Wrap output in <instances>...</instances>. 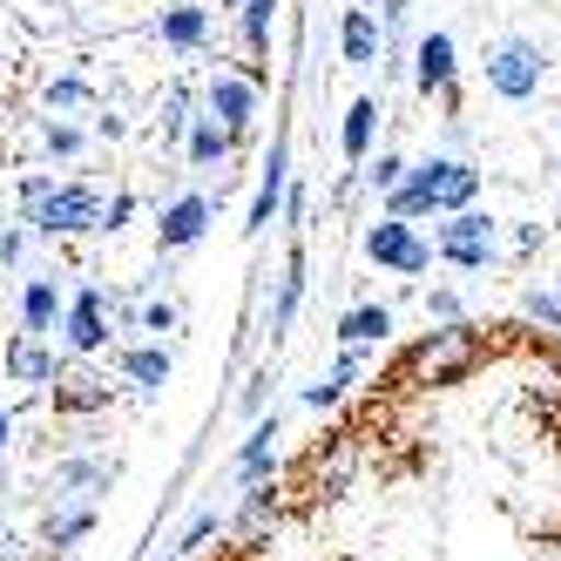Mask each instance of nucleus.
Listing matches in <instances>:
<instances>
[{
    "label": "nucleus",
    "instance_id": "1",
    "mask_svg": "<svg viewBox=\"0 0 561 561\" xmlns=\"http://www.w3.org/2000/svg\"><path fill=\"white\" fill-rule=\"evenodd\" d=\"M473 196H480V170L473 163H460V156H426V163L407 170V183H399V190H386V217L420 224V217L467 210Z\"/></svg>",
    "mask_w": 561,
    "mask_h": 561
},
{
    "label": "nucleus",
    "instance_id": "2",
    "mask_svg": "<svg viewBox=\"0 0 561 561\" xmlns=\"http://www.w3.org/2000/svg\"><path fill=\"white\" fill-rule=\"evenodd\" d=\"M480 358H488V339H480V325L454 318V325L426 332L407 358H399V379H407V386H460L467 373H480Z\"/></svg>",
    "mask_w": 561,
    "mask_h": 561
},
{
    "label": "nucleus",
    "instance_id": "3",
    "mask_svg": "<svg viewBox=\"0 0 561 561\" xmlns=\"http://www.w3.org/2000/svg\"><path fill=\"white\" fill-rule=\"evenodd\" d=\"M21 204H27V224L42 230V237H82V230H102V196L82 190V183L27 176V183H21Z\"/></svg>",
    "mask_w": 561,
    "mask_h": 561
},
{
    "label": "nucleus",
    "instance_id": "4",
    "mask_svg": "<svg viewBox=\"0 0 561 561\" xmlns=\"http://www.w3.org/2000/svg\"><path fill=\"white\" fill-rule=\"evenodd\" d=\"M433 257H447L454 271H488L494 257H501V224L488 217V210H447L439 217V230H433Z\"/></svg>",
    "mask_w": 561,
    "mask_h": 561
},
{
    "label": "nucleus",
    "instance_id": "5",
    "mask_svg": "<svg viewBox=\"0 0 561 561\" xmlns=\"http://www.w3.org/2000/svg\"><path fill=\"white\" fill-rule=\"evenodd\" d=\"M541 82H548V55H541L535 42L507 34V42L488 48V89H494L501 102H528V95H541Z\"/></svg>",
    "mask_w": 561,
    "mask_h": 561
},
{
    "label": "nucleus",
    "instance_id": "6",
    "mask_svg": "<svg viewBox=\"0 0 561 561\" xmlns=\"http://www.w3.org/2000/svg\"><path fill=\"white\" fill-rule=\"evenodd\" d=\"M366 257L379 264V271H399V277H420V271H433V244L407 224V217H379L373 230H366Z\"/></svg>",
    "mask_w": 561,
    "mask_h": 561
},
{
    "label": "nucleus",
    "instance_id": "7",
    "mask_svg": "<svg viewBox=\"0 0 561 561\" xmlns=\"http://www.w3.org/2000/svg\"><path fill=\"white\" fill-rule=\"evenodd\" d=\"M257 95H264V82L244 68V75H210V89H204V115H217V123L244 142V129L257 123Z\"/></svg>",
    "mask_w": 561,
    "mask_h": 561
},
{
    "label": "nucleus",
    "instance_id": "8",
    "mask_svg": "<svg viewBox=\"0 0 561 561\" xmlns=\"http://www.w3.org/2000/svg\"><path fill=\"white\" fill-rule=\"evenodd\" d=\"M454 82H460V55H454V34H420L413 42V89L420 95H439L454 108Z\"/></svg>",
    "mask_w": 561,
    "mask_h": 561
},
{
    "label": "nucleus",
    "instance_id": "9",
    "mask_svg": "<svg viewBox=\"0 0 561 561\" xmlns=\"http://www.w3.org/2000/svg\"><path fill=\"white\" fill-rule=\"evenodd\" d=\"M204 230H210V196L183 190L176 204L156 217V251H190V244H204Z\"/></svg>",
    "mask_w": 561,
    "mask_h": 561
},
{
    "label": "nucleus",
    "instance_id": "10",
    "mask_svg": "<svg viewBox=\"0 0 561 561\" xmlns=\"http://www.w3.org/2000/svg\"><path fill=\"white\" fill-rule=\"evenodd\" d=\"M61 339H68V352H102L108 345V298L102 291H75L68 298V311H61Z\"/></svg>",
    "mask_w": 561,
    "mask_h": 561
},
{
    "label": "nucleus",
    "instance_id": "11",
    "mask_svg": "<svg viewBox=\"0 0 561 561\" xmlns=\"http://www.w3.org/2000/svg\"><path fill=\"white\" fill-rule=\"evenodd\" d=\"M156 34H163V48H176V55H204L210 48V8H196V0H170V8L156 14Z\"/></svg>",
    "mask_w": 561,
    "mask_h": 561
},
{
    "label": "nucleus",
    "instance_id": "12",
    "mask_svg": "<svg viewBox=\"0 0 561 561\" xmlns=\"http://www.w3.org/2000/svg\"><path fill=\"white\" fill-rule=\"evenodd\" d=\"M8 379H21V386H55V379H61L55 345H48V339H34V332H21V339L8 345Z\"/></svg>",
    "mask_w": 561,
    "mask_h": 561
},
{
    "label": "nucleus",
    "instance_id": "13",
    "mask_svg": "<svg viewBox=\"0 0 561 561\" xmlns=\"http://www.w3.org/2000/svg\"><path fill=\"white\" fill-rule=\"evenodd\" d=\"M61 291H55V277H27V291H21V332L34 339H55L61 332Z\"/></svg>",
    "mask_w": 561,
    "mask_h": 561
},
{
    "label": "nucleus",
    "instance_id": "14",
    "mask_svg": "<svg viewBox=\"0 0 561 561\" xmlns=\"http://www.w3.org/2000/svg\"><path fill=\"white\" fill-rule=\"evenodd\" d=\"M339 48H345L352 68H373V61L386 55V27H379L366 8H345V21H339Z\"/></svg>",
    "mask_w": 561,
    "mask_h": 561
},
{
    "label": "nucleus",
    "instance_id": "15",
    "mask_svg": "<svg viewBox=\"0 0 561 561\" xmlns=\"http://www.w3.org/2000/svg\"><path fill=\"white\" fill-rule=\"evenodd\" d=\"M285 183H291V176H285V142H271V156H264V183H257L251 217H244V230H251V237H257L277 210H285Z\"/></svg>",
    "mask_w": 561,
    "mask_h": 561
},
{
    "label": "nucleus",
    "instance_id": "16",
    "mask_svg": "<svg viewBox=\"0 0 561 561\" xmlns=\"http://www.w3.org/2000/svg\"><path fill=\"white\" fill-rule=\"evenodd\" d=\"M271 27H277V0H244L237 8V42H244V55H251V75L264 82V55H271Z\"/></svg>",
    "mask_w": 561,
    "mask_h": 561
},
{
    "label": "nucleus",
    "instance_id": "17",
    "mask_svg": "<svg viewBox=\"0 0 561 561\" xmlns=\"http://www.w3.org/2000/svg\"><path fill=\"white\" fill-rule=\"evenodd\" d=\"M271 467H277V413L257 420L251 439L237 447V480H244V488H257V480H271Z\"/></svg>",
    "mask_w": 561,
    "mask_h": 561
},
{
    "label": "nucleus",
    "instance_id": "18",
    "mask_svg": "<svg viewBox=\"0 0 561 561\" xmlns=\"http://www.w3.org/2000/svg\"><path fill=\"white\" fill-rule=\"evenodd\" d=\"M115 366H123V379H129V386L163 392V386H170V373H176V358H170L163 345H129L123 358H115Z\"/></svg>",
    "mask_w": 561,
    "mask_h": 561
},
{
    "label": "nucleus",
    "instance_id": "19",
    "mask_svg": "<svg viewBox=\"0 0 561 561\" xmlns=\"http://www.w3.org/2000/svg\"><path fill=\"white\" fill-rule=\"evenodd\" d=\"M373 136H379V102H373V95H358V102L345 108V129H339L345 163H366V156H373Z\"/></svg>",
    "mask_w": 561,
    "mask_h": 561
},
{
    "label": "nucleus",
    "instance_id": "20",
    "mask_svg": "<svg viewBox=\"0 0 561 561\" xmlns=\"http://www.w3.org/2000/svg\"><path fill=\"white\" fill-rule=\"evenodd\" d=\"M183 149H190V163H196V170H217L224 156L237 149V136L217 123V115H190V142H183Z\"/></svg>",
    "mask_w": 561,
    "mask_h": 561
},
{
    "label": "nucleus",
    "instance_id": "21",
    "mask_svg": "<svg viewBox=\"0 0 561 561\" xmlns=\"http://www.w3.org/2000/svg\"><path fill=\"white\" fill-rule=\"evenodd\" d=\"M298 298H305V251H291V257H285V271H277V298H271V339H285V332H291Z\"/></svg>",
    "mask_w": 561,
    "mask_h": 561
},
{
    "label": "nucleus",
    "instance_id": "22",
    "mask_svg": "<svg viewBox=\"0 0 561 561\" xmlns=\"http://www.w3.org/2000/svg\"><path fill=\"white\" fill-rule=\"evenodd\" d=\"M102 407H108V379H95V373L55 379V413H102Z\"/></svg>",
    "mask_w": 561,
    "mask_h": 561
},
{
    "label": "nucleus",
    "instance_id": "23",
    "mask_svg": "<svg viewBox=\"0 0 561 561\" xmlns=\"http://www.w3.org/2000/svg\"><path fill=\"white\" fill-rule=\"evenodd\" d=\"M386 332H392V311L386 305H352L339 318V345H386Z\"/></svg>",
    "mask_w": 561,
    "mask_h": 561
},
{
    "label": "nucleus",
    "instance_id": "24",
    "mask_svg": "<svg viewBox=\"0 0 561 561\" xmlns=\"http://www.w3.org/2000/svg\"><path fill=\"white\" fill-rule=\"evenodd\" d=\"M95 528V507H68V514H48V548L55 554H68L75 541H82Z\"/></svg>",
    "mask_w": 561,
    "mask_h": 561
},
{
    "label": "nucleus",
    "instance_id": "25",
    "mask_svg": "<svg viewBox=\"0 0 561 561\" xmlns=\"http://www.w3.org/2000/svg\"><path fill=\"white\" fill-rule=\"evenodd\" d=\"M108 480H115V467H102V460H61L55 488H61V494H75V488H108Z\"/></svg>",
    "mask_w": 561,
    "mask_h": 561
},
{
    "label": "nucleus",
    "instance_id": "26",
    "mask_svg": "<svg viewBox=\"0 0 561 561\" xmlns=\"http://www.w3.org/2000/svg\"><path fill=\"white\" fill-rule=\"evenodd\" d=\"M407 170H413L407 156H392V149H386V156H379V163H373L366 176H373V190H399V183H407Z\"/></svg>",
    "mask_w": 561,
    "mask_h": 561
},
{
    "label": "nucleus",
    "instance_id": "27",
    "mask_svg": "<svg viewBox=\"0 0 561 561\" xmlns=\"http://www.w3.org/2000/svg\"><path fill=\"white\" fill-rule=\"evenodd\" d=\"M82 102H89V82H75V75L48 82V108H82Z\"/></svg>",
    "mask_w": 561,
    "mask_h": 561
},
{
    "label": "nucleus",
    "instance_id": "28",
    "mask_svg": "<svg viewBox=\"0 0 561 561\" xmlns=\"http://www.w3.org/2000/svg\"><path fill=\"white\" fill-rule=\"evenodd\" d=\"M520 311H528L535 325H561V298L554 291H528V298H520Z\"/></svg>",
    "mask_w": 561,
    "mask_h": 561
},
{
    "label": "nucleus",
    "instance_id": "29",
    "mask_svg": "<svg viewBox=\"0 0 561 561\" xmlns=\"http://www.w3.org/2000/svg\"><path fill=\"white\" fill-rule=\"evenodd\" d=\"M210 535H217V514H196V520H190V535H183V541H176V548H170V554H176V561H183V554H196V548H204V541H210Z\"/></svg>",
    "mask_w": 561,
    "mask_h": 561
},
{
    "label": "nucleus",
    "instance_id": "30",
    "mask_svg": "<svg viewBox=\"0 0 561 561\" xmlns=\"http://www.w3.org/2000/svg\"><path fill=\"white\" fill-rule=\"evenodd\" d=\"M48 156H75V149H82V129H75V123H48Z\"/></svg>",
    "mask_w": 561,
    "mask_h": 561
},
{
    "label": "nucleus",
    "instance_id": "31",
    "mask_svg": "<svg viewBox=\"0 0 561 561\" xmlns=\"http://www.w3.org/2000/svg\"><path fill=\"white\" fill-rule=\"evenodd\" d=\"M142 332H156V339L176 332V305H170V298H163V305H142Z\"/></svg>",
    "mask_w": 561,
    "mask_h": 561
},
{
    "label": "nucleus",
    "instance_id": "32",
    "mask_svg": "<svg viewBox=\"0 0 561 561\" xmlns=\"http://www.w3.org/2000/svg\"><path fill=\"white\" fill-rule=\"evenodd\" d=\"M339 399H345V386H339V379H318V386H305V407H311V413L339 407Z\"/></svg>",
    "mask_w": 561,
    "mask_h": 561
},
{
    "label": "nucleus",
    "instance_id": "33",
    "mask_svg": "<svg viewBox=\"0 0 561 561\" xmlns=\"http://www.w3.org/2000/svg\"><path fill=\"white\" fill-rule=\"evenodd\" d=\"M183 129H190V95L176 89V95H170V108H163V136H183Z\"/></svg>",
    "mask_w": 561,
    "mask_h": 561
},
{
    "label": "nucleus",
    "instance_id": "34",
    "mask_svg": "<svg viewBox=\"0 0 561 561\" xmlns=\"http://www.w3.org/2000/svg\"><path fill=\"white\" fill-rule=\"evenodd\" d=\"M136 217V196H108V204H102V230H123Z\"/></svg>",
    "mask_w": 561,
    "mask_h": 561
},
{
    "label": "nucleus",
    "instance_id": "35",
    "mask_svg": "<svg viewBox=\"0 0 561 561\" xmlns=\"http://www.w3.org/2000/svg\"><path fill=\"white\" fill-rule=\"evenodd\" d=\"M426 311L439 318V325H454V318H460V298H454V291H433V298H426Z\"/></svg>",
    "mask_w": 561,
    "mask_h": 561
},
{
    "label": "nucleus",
    "instance_id": "36",
    "mask_svg": "<svg viewBox=\"0 0 561 561\" xmlns=\"http://www.w3.org/2000/svg\"><path fill=\"white\" fill-rule=\"evenodd\" d=\"M8 433H14V420H8V407H0V447H8Z\"/></svg>",
    "mask_w": 561,
    "mask_h": 561
},
{
    "label": "nucleus",
    "instance_id": "37",
    "mask_svg": "<svg viewBox=\"0 0 561 561\" xmlns=\"http://www.w3.org/2000/svg\"><path fill=\"white\" fill-rule=\"evenodd\" d=\"M217 8H244V0H217Z\"/></svg>",
    "mask_w": 561,
    "mask_h": 561
},
{
    "label": "nucleus",
    "instance_id": "38",
    "mask_svg": "<svg viewBox=\"0 0 561 561\" xmlns=\"http://www.w3.org/2000/svg\"><path fill=\"white\" fill-rule=\"evenodd\" d=\"M163 561H176V554H163Z\"/></svg>",
    "mask_w": 561,
    "mask_h": 561
},
{
    "label": "nucleus",
    "instance_id": "39",
    "mask_svg": "<svg viewBox=\"0 0 561 561\" xmlns=\"http://www.w3.org/2000/svg\"><path fill=\"white\" fill-rule=\"evenodd\" d=\"M554 224H561V210H554Z\"/></svg>",
    "mask_w": 561,
    "mask_h": 561
}]
</instances>
